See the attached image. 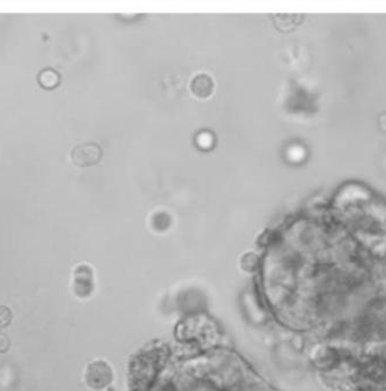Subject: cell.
Returning a JSON list of instances; mask_svg holds the SVG:
<instances>
[{
	"label": "cell",
	"mask_w": 386,
	"mask_h": 391,
	"mask_svg": "<svg viewBox=\"0 0 386 391\" xmlns=\"http://www.w3.org/2000/svg\"><path fill=\"white\" fill-rule=\"evenodd\" d=\"M190 91L197 99L205 100L213 94L214 81L207 73H198L190 82Z\"/></svg>",
	"instance_id": "2"
},
{
	"label": "cell",
	"mask_w": 386,
	"mask_h": 391,
	"mask_svg": "<svg viewBox=\"0 0 386 391\" xmlns=\"http://www.w3.org/2000/svg\"><path fill=\"white\" fill-rule=\"evenodd\" d=\"M102 156V149L96 144H84L77 146L72 152V161L79 167L95 165L100 161Z\"/></svg>",
	"instance_id": "1"
}]
</instances>
